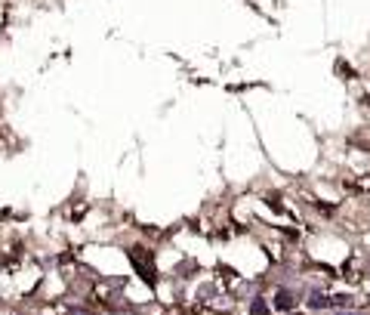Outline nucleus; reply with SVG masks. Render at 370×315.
<instances>
[{"label": "nucleus", "instance_id": "nucleus-3", "mask_svg": "<svg viewBox=\"0 0 370 315\" xmlns=\"http://www.w3.org/2000/svg\"><path fill=\"white\" fill-rule=\"evenodd\" d=\"M269 309H265V303L262 300H253V315H265Z\"/></svg>", "mask_w": 370, "mask_h": 315}, {"label": "nucleus", "instance_id": "nucleus-2", "mask_svg": "<svg viewBox=\"0 0 370 315\" xmlns=\"http://www.w3.org/2000/svg\"><path fill=\"white\" fill-rule=\"evenodd\" d=\"M275 309H281V312L293 309V294H290V290H278V296H275Z\"/></svg>", "mask_w": 370, "mask_h": 315}, {"label": "nucleus", "instance_id": "nucleus-1", "mask_svg": "<svg viewBox=\"0 0 370 315\" xmlns=\"http://www.w3.org/2000/svg\"><path fill=\"white\" fill-rule=\"evenodd\" d=\"M306 306L314 309V312H318V309H327V306H330V296H324L321 290H308V294H306Z\"/></svg>", "mask_w": 370, "mask_h": 315}]
</instances>
